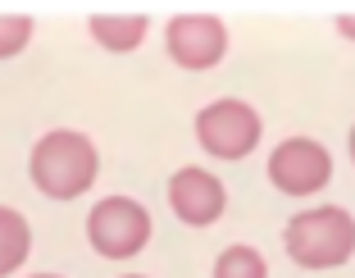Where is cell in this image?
Instances as JSON below:
<instances>
[{
    "instance_id": "6da1fadb",
    "label": "cell",
    "mask_w": 355,
    "mask_h": 278,
    "mask_svg": "<svg viewBox=\"0 0 355 278\" xmlns=\"http://www.w3.org/2000/svg\"><path fill=\"white\" fill-rule=\"evenodd\" d=\"M28 174L42 196H51V201H78L83 192H92L96 174H101V155H96V142L87 133L55 128V133L37 137Z\"/></svg>"
},
{
    "instance_id": "7a4b0ae2",
    "label": "cell",
    "mask_w": 355,
    "mask_h": 278,
    "mask_svg": "<svg viewBox=\"0 0 355 278\" xmlns=\"http://www.w3.org/2000/svg\"><path fill=\"white\" fill-rule=\"evenodd\" d=\"M282 247L301 269H337L355 256V215L342 206L301 210L282 228Z\"/></svg>"
},
{
    "instance_id": "3957f363",
    "label": "cell",
    "mask_w": 355,
    "mask_h": 278,
    "mask_svg": "<svg viewBox=\"0 0 355 278\" xmlns=\"http://www.w3.org/2000/svg\"><path fill=\"white\" fill-rule=\"evenodd\" d=\"M150 233H155L150 210L132 196H105L87 215V242L105 260H132L137 251H146Z\"/></svg>"
},
{
    "instance_id": "277c9868",
    "label": "cell",
    "mask_w": 355,
    "mask_h": 278,
    "mask_svg": "<svg viewBox=\"0 0 355 278\" xmlns=\"http://www.w3.org/2000/svg\"><path fill=\"white\" fill-rule=\"evenodd\" d=\"M260 137H264L260 114L237 96H223L196 114V142L214 160H246L260 146Z\"/></svg>"
},
{
    "instance_id": "5b68a950",
    "label": "cell",
    "mask_w": 355,
    "mask_h": 278,
    "mask_svg": "<svg viewBox=\"0 0 355 278\" xmlns=\"http://www.w3.org/2000/svg\"><path fill=\"white\" fill-rule=\"evenodd\" d=\"M328 178H333V155L328 146H319L314 137H287V142L273 146L269 155V183L282 196H314L324 192Z\"/></svg>"
},
{
    "instance_id": "8992f818",
    "label": "cell",
    "mask_w": 355,
    "mask_h": 278,
    "mask_svg": "<svg viewBox=\"0 0 355 278\" xmlns=\"http://www.w3.org/2000/svg\"><path fill=\"white\" fill-rule=\"evenodd\" d=\"M164 51L178 69H214L228 55V28L214 14H178L164 28Z\"/></svg>"
},
{
    "instance_id": "52a82bcc",
    "label": "cell",
    "mask_w": 355,
    "mask_h": 278,
    "mask_svg": "<svg viewBox=\"0 0 355 278\" xmlns=\"http://www.w3.org/2000/svg\"><path fill=\"white\" fill-rule=\"evenodd\" d=\"M168 210L187 228H209V224H219L223 210H228V192H223V183L209 169L187 165L168 178Z\"/></svg>"
},
{
    "instance_id": "ba28073f",
    "label": "cell",
    "mask_w": 355,
    "mask_h": 278,
    "mask_svg": "<svg viewBox=\"0 0 355 278\" xmlns=\"http://www.w3.org/2000/svg\"><path fill=\"white\" fill-rule=\"evenodd\" d=\"M87 32H92V42L110 55H128L137 46L146 42L150 32V19L146 14H92L87 19Z\"/></svg>"
},
{
    "instance_id": "9c48e42d",
    "label": "cell",
    "mask_w": 355,
    "mask_h": 278,
    "mask_svg": "<svg viewBox=\"0 0 355 278\" xmlns=\"http://www.w3.org/2000/svg\"><path fill=\"white\" fill-rule=\"evenodd\" d=\"M32 256V228L19 210L0 206V278L5 274H19Z\"/></svg>"
},
{
    "instance_id": "30bf717a",
    "label": "cell",
    "mask_w": 355,
    "mask_h": 278,
    "mask_svg": "<svg viewBox=\"0 0 355 278\" xmlns=\"http://www.w3.org/2000/svg\"><path fill=\"white\" fill-rule=\"evenodd\" d=\"M214 278H269V265H264V256L255 247H228L219 251V260H214Z\"/></svg>"
},
{
    "instance_id": "8fae6325",
    "label": "cell",
    "mask_w": 355,
    "mask_h": 278,
    "mask_svg": "<svg viewBox=\"0 0 355 278\" xmlns=\"http://www.w3.org/2000/svg\"><path fill=\"white\" fill-rule=\"evenodd\" d=\"M32 32H37V23L28 14H0V60H14L32 42Z\"/></svg>"
},
{
    "instance_id": "7c38bea8",
    "label": "cell",
    "mask_w": 355,
    "mask_h": 278,
    "mask_svg": "<svg viewBox=\"0 0 355 278\" xmlns=\"http://www.w3.org/2000/svg\"><path fill=\"white\" fill-rule=\"evenodd\" d=\"M337 32H342L346 42H355V10H342V14H337Z\"/></svg>"
},
{
    "instance_id": "4fadbf2b",
    "label": "cell",
    "mask_w": 355,
    "mask_h": 278,
    "mask_svg": "<svg viewBox=\"0 0 355 278\" xmlns=\"http://www.w3.org/2000/svg\"><path fill=\"white\" fill-rule=\"evenodd\" d=\"M351 160H355V128H351Z\"/></svg>"
},
{
    "instance_id": "5bb4252c",
    "label": "cell",
    "mask_w": 355,
    "mask_h": 278,
    "mask_svg": "<svg viewBox=\"0 0 355 278\" xmlns=\"http://www.w3.org/2000/svg\"><path fill=\"white\" fill-rule=\"evenodd\" d=\"M32 278H60V274H32Z\"/></svg>"
},
{
    "instance_id": "9a60e30c",
    "label": "cell",
    "mask_w": 355,
    "mask_h": 278,
    "mask_svg": "<svg viewBox=\"0 0 355 278\" xmlns=\"http://www.w3.org/2000/svg\"><path fill=\"white\" fill-rule=\"evenodd\" d=\"M123 278H141V274H123Z\"/></svg>"
}]
</instances>
